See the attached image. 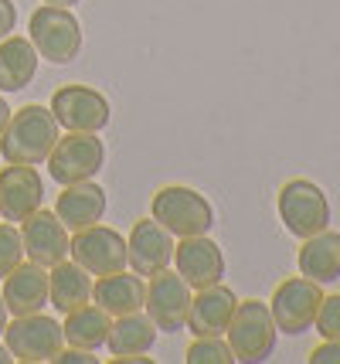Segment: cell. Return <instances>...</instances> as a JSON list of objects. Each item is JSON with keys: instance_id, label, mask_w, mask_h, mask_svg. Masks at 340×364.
Listing matches in <instances>:
<instances>
[{"instance_id": "obj_4", "label": "cell", "mask_w": 340, "mask_h": 364, "mask_svg": "<svg viewBox=\"0 0 340 364\" xmlns=\"http://www.w3.org/2000/svg\"><path fill=\"white\" fill-rule=\"evenodd\" d=\"M31 45L38 48L41 58L51 65H72L82 51V28L79 17L68 7H55V4H41L31 14Z\"/></svg>"}, {"instance_id": "obj_1", "label": "cell", "mask_w": 340, "mask_h": 364, "mask_svg": "<svg viewBox=\"0 0 340 364\" xmlns=\"http://www.w3.org/2000/svg\"><path fill=\"white\" fill-rule=\"evenodd\" d=\"M58 143V119L45 106H24L11 112L7 129L0 136V154L7 164H45Z\"/></svg>"}, {"instance_id": "obj_29", "label": "cell", "mask_w": 340, "mask_h": 364, "mask_svg": "<svg viewBox=\"0 0 340 364\" xmlns=\"http://www.w3.org/2000/svg\"><path fill=\"white\" fill-rule=\"evenodd\" d=\"M14 24H17V7H14V0H0V41H4L7 34L14 31Z\"/></svg>"}, {"instance_id": "obj_22", "label": "cell", "mask_w": 340, "mask_h": 364, "mask_svg": "<svg viewBox=\"0 0 340 364\" xmlns=\"http://www.w3.org/2000/svg\"><path fill=\"white\" fill-rule=\"evenodd\" d=\"M157 344V323L146 317V314H123L113 317L109 337H106V348L113 358H140Z\"/></svg>"}, {"instance_id": "obj_24", "label": "cell", "mask_w": 340, "mask_h": 364, "mask_svg": "<svg viewBox=\"0 0 340 364\" xmlns=\"http://www.w3.org/2000/svg\"><path fill=\"white\" fill-rule=\"evenodd\" d=\"M109 327H113V317L102 310V306H79L65 314V323H62V333H65V344L82 350H96L106 344L109 337Z\"/></svg>"}, {"instance_id": "obj_27", "label": "cell", "mask_w": 340, "mask_h": 364, "mask_svg": "<svg viewBox=\"0 0 340 364\" xmlns=\"http://www.w3.org/2000/svg\"><path fill=\"white\" fill-rule=\"evenodd\" d=\"M313 327H317V333H320L324 341L340 337V293L324 296L320 310H317V320H313Z\"/></svg>"}, {"instance_id": "obj_9", "label": "cell", "mask_w": 340, "mask_h": 364, "mask_svg": "<svg viewBox=\"0 0 340 364\" xmlns=\"http://www.w3.org/2000/svg\"><path fill=\"white\" fill-rule=\"evenodd\" d=\"M51 116L68 133H99L109 127L113 109H109V99L89 85H62L51 95Z\"/></svg>"}, {"instance_id": "obj_25", "label": "cell", "mask_w": 340, "mask_h": 364, "mask_svg": "<svg viewBox=\"0 0 340 364\" xmlns=\"http://www.w3.org/2000/svg\"><path fill=\"white\" fill-rule=\"evenodd\" d=\"M235 354L221 337H194V344L187 348V364H231Z\"/></svg>"}, {"instance_id": "obj_33", "label": "cell", "mask_w": 340, "mask_h": 364, "mask_svg": "<svg viewBox=\"0 0 340 364\" xmlns=\"http://www.w3.org/2000/svg\"><path fill=\"white\" fill-rule=\"evenodd\" d=\"M7 361H14V354H11L7 344H0V364H7Z\"/></svg>"}, {"instance_id": "obj_10", "label": "cell", "mask_w": 340, "mask_h": 364, "mask_svg": "<svg viewBox=\"0 0 340 364\" xmlns=\"http://www.w3.org/2000/svg\"><path fill=\"white\" fill-rule=\"evenodd\" d=\"M72 245L68 255L79 262L85 272L92 276H106V272H119L130 266V249H126V238L119 235L116 228L106 225H89L82 232H72Z\"/></svg>"}, {"instance_id": "obj_5", "label": "cell", "mask_w": 340, "mask_h": 364, "mask_svg": "<svg viewBox=\"0 0 340 364\" xmlns=\"http://www.w3.org/2000/svg\"><path fill=\"white\" fill-rule=\"evenodd\" d=\"M275 208H279L286 232L296 238H309L330 228V201H327L324 188H317L313 181H303V177L286 181L275 198Z\"/></svg>"}, {"instance_id": "obj_20", "label": "cell", "mask_w": 340, "mask_h": 364, "mask_svg": "<svg viewBox=\"0 0 340 364\" xmlns=\"http://www.w3.org/2000/svg\"><path fill=\"white\" fill-rule=\"evenodd\" d=\"M296 262H300V276H307L320 286L340 279V235L324 228L317 235L303 238V249L296 255Z\"/></svg>"}, {"instance_id": "obj_19", "label": "cell", "mask_w": 340, "mask_h": 364, "mask_svg": "<svg viewBox=\"0 0 340 364\" xmlns=\"http://www.w3.org/2000/svg\"><path fill=\"white\" fill-rule=\"evenodd\" d=\"M58 222L65 225L68 232H82L89 225H99L106 215V191L92 184V181H82V184H68L58 194V205H55Z\"/></svg>"}, {"instance_id": "obj_14", "label": "cell", "mask_w": 340, "mask_h": 364, "mask_svg": "<svg viewBox=\"0 0 340 364\" xmlns=\"http://www.w3.org/2000/svg\"><path fill=\"white\" fill-rule=\"evenodd\" d=\"M45 201V184L41 174L31 164H11L0 174V215L4 222H24Z\"/></svg>"}, {"instance_id": "obj_11", "label": "cell", "mask_w": 340, "mask_h": 364, "mask_svg": "<svg viewBox=\"0 0 340 364\" xmlns=\"http://www.w3.org/2000/svg\"><path fill=\"white\" fill-rule=\"evenodd\" d=\"M146 317L157 323V331L177 333L187 327V310H191V286L180 279V272L160 269L146 283Z\"/></svg>"}, {"instance_id": "obj_26", "label": "cell", "mask_w": 340, "mask_h": 364, "mask_svg": "<svg viewBox=\"0 0 340 364\" xmlns=\"http://www.w3.org/2000/svg\"><path fill=\"white\" fill-rule=\"evenodd\" d=\"M17 262H24V242L14 225H0V279L14 269Z\"/></svg>"}, {"instance_id": "obj_7", "label": "cell", "mask_w": 340, "mask_h": 364, "mask_svg": "<svg viewBox=\"0 0 340 364\" xmlns=\"http://www.w3.org/2000/svg\"><path fill=\"white\" fill-rule=\"evenodd\" d=\"M106 164V146L96 133H68L58 136L55 150L48 154V174L55 177V184H82L92 181Z\"/></svg>"}, {"instance_id": "obj_23", "label": "cell", "mask_w": 340, "mask_h": 364, "mask_svg": "<svg viewBox=\"0 0 340 364\" xmlns=\"http://www.w3.org/2000/svg\"><path fill=\"white\" fill-rule=\"evenodd\" d=\"M38 48L31 38H4L0 45V92H21L38 75Z\"/></svg>"}, {"instance_id": "obj_32", "label": "cell", "mask_w": 340, "mask_h": 364, "mask_svg": "<svg viewBox=\"0 0 340 364\" xmlns=\"http://www.w3.org/2000/svg\"><path fill=\"white\" fill-rule=\"evenodd\" d=\"M4 327H7V303H4V293H0V337H4Z\"/></svg>"}, {"instance_id": "obj_28", "label": "cell", "mask_w": 340, "mask_h": 364, "mask_svg": "<svg viewBox=\"0 0 340 364\" xmlns=\"http://www.w3.org/2000/svg\"><path fill=\"white\" fill-rule=\"evenodd\" d=\"M309 364H340V337L324 341L320 348L309 350Z\"/></svg>"}, {"instance_id": "obj_16", "label": "cell", "mask_w": 340, "mask_h": 364, "mask_svg": "<svg viewBox=\"0 0 340 364\" xmlns=\"http://www.w3.org/2000/svg\"><path fill=\"white\" fill-rule=\"evenodd\" d=\"M4 303L14 317L38 314L41 306H48V269L38 262H17L4 276Z\"/></svg>"}, {"instance_id": "obj_30", "label": "cell", "mask_w": 340, "mask_h": 364, "mask_svg": "<svg viewBox=\"0 0 340 364\" xmlns=\"http://www.w3.org/2000/svg\"><path fill=\"white\" fill-rule=\"evenodd\" d=\"M55 364H96V358H92V350H82V348H72V350H58V358H55Z\"/></svg>"}, {"instance_id": "obj_34", "label": "cell", "mask_w": 340, "mask_h": 364, "mask_svg": "<svg viewBox=\"0 0 340 364\" xmlns=\"http://www.w3.org/2000/svg\"><path fill=\"white\" fill-rule=\"evenodd\" d=\"M45 4H55V7H72V4H79V0H45Z\"/></svg>"}, {"instance_id": "obj_12", "label": "cell", "mask_w": 340, "mask_h": 364, "mask_svg": "<svg viewBox=\"0 0 340 364\" xmlns=\"http://www.w3.org/2000/svg\"><path fill=\"white\" fill-rule=\"evenodd\" d=\"M174 266L191 289H204V286L221 283L225 255L218 249V242H211L208 235H187L174 245Z\"/></svg>"}, {"instance_id": "obj_18", "label": "cell", "mask_w": 340, "mask_h": 364, "mask_svg": "<svg viewBox=\"0 0 340 364\" xmlns=\"http://www.w3.org/2000/svg\"><path fill=\"white\" fill-rule=\"evenodd\" d=\"M92 300L102 306L109 317H123V314H136L146 303V283L140 272H106L99 276V283H92Z\"/></svg>"}, {"instance_id": "obj_13", "label": "cell", "mask_w": 340, "mask_h": 364, "mask_svg": "<svg viewBox=\"0 0 340 364\" xmlns=\"http://www.w3.org/2000/svg\"><path fill=\"white\" fill-rule=\"evenodd\" d=\"M24 228H21V242H24V255L38 262V266H58L62 259L68 255V245H72V238H68V228L58 222V215L55 211H34L31 218H24Z\"/></svg>"}, {"instance_id": "obj_6", "label": "cell", "mask_w": 340, "mask_h": 364, "mask_svg": "<svg viewBox=\"0 0 340 364\" xmlns=\"http://www.w3.org/2000/svg\"><path fill=\"white\" fill-rule=\"evenodd\" d=\"M4 344L11 348L14 361L41 364L58 358V350L65 348V333L58 327V320L45 317L38 310V314H24V317L11 320L4 327Z\"/></svg>"}, {"instance_id": "obj_21", "label": "cell", "mask_w": 340, "mask_h": 364, "mask_svg": "<svg viewBox=\"0 0 340 364\" xmlns=\"http://www.w3.org/2000/svg\"><path fill=\"white\" fill-rule=\"evenodd\" d=\"M92 300V272H85L79 262H58L48 272V303L58 314H72Z\"/></svg>"}, {"instance_id": "obj_15", "label": "cell", "mask_w": 340, "mask_h": 364, "mask_svg": "<svg viewBox=\"0 0 340 364\" xmlns=\"http://www.w3.org/2000/svg\"><path fill=\"white\" fill-rule=\"evenodd\" d=\"M174 245H177L174 235H170L157 218H140V222L133 225L130 242H126L133 272L153 276V272L167 269V266L174 262Z\"/></svg>"}, {"instance_id": "obj_8", "label": "cell", "mask_w": 340, "mask_h": 364, "mask_svg": "<svg viewBox=\"0 0 340 364\" xmlns=\"http://www.w3.org/2000/svg\"><path fill=\"white\" fill-rule=\"evenodd\" d=\"M324 303V289L320 283H313L307 276H292V279H283L275 286L273 300H269V314L275 320V331L290 333H307L317 320V310Z\"/></svg>"}, {"instance_id": "obj_3", "label": "cell", "mask_w": 340, "mask_h": 364, "mask_svg": "<svg viewBox=\"0 0 340 364\" xmlns=\"http://www.w3.org/2000/svg\"><path fill=\"white\" fill-rule=\"evenodd\" d=\"M228 348L235 354V361L245 364H262L273 358L275 350V320L269 314V303L262 300H245L235 306L231 323H228Z\"/></svg>"}, {"instance_id": "obj_17", "label": "cell", "mask_w": 340, "mask_h": 364, "mask_svg": "<svg viewBox=\"0 0 340 364\" xmlns=\"http://www.w3.org/2000/svg\"><path fill=\"white\" fill-rule=\"evenodd\" d=\"M235 293L228 286L214 283L197 289V296H191V310H187V327L194 337H221L231 323V314H235Z\"/></svg>"}, {"instance_id": "obj_2", "label": "cell", "mask_w": 340, "mask_h": 364, "mask_svg": "<svg viewBox=\"0 0 340 364\" xmlns=\"http://www.w3.org/2000/svg\"><path fill=\"white\" fill-rule=\"evenodd\" d=\"M150 215L174 238L208 235L211 225H214V211H211L208 198L194 188H184V184H167L157 191L150 201Z\"/></svg>"}, {"instance_id": "obj_31", "label": "cell", "mask_w": 340, "mask_h": 364, "mask_svg": "<svg viewBox=\"0 0 340 364\" xmlns=\"http://www.w3.org/2000/svg\"><path fill=\"white\" fill-rule=\"evenodd\" d=\"M11 106H7V102H4V95H0V136H4V129H7V119H11Z\"/></svg>"}]
</instances>
